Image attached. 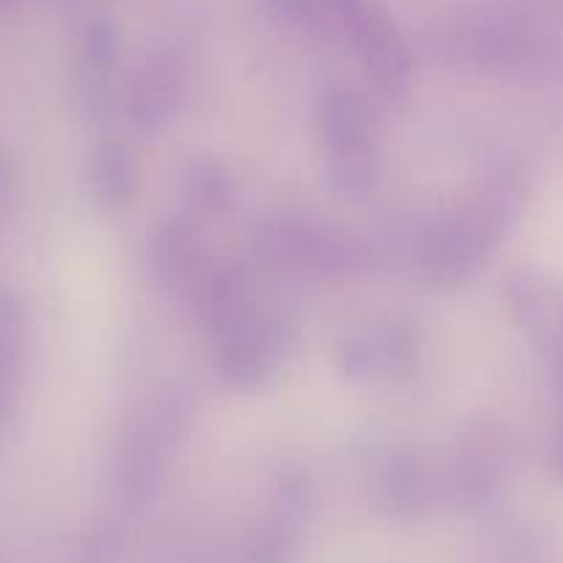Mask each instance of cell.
<instances>
[{"label":"cell","mask_w":563,"mask_h":563,"mask_svg":"<svg viewBox=\"0 0 563 563\" xmlns=\"http://www.w3.org/2000/svg\"><path fill=\"white\" fill-rule=\"evenodd\" d=\"M561 473H563V453H561Z\"/></svg>","instance_id":"cell-10"},{"label":"cell","mask_w":563,"mask_h":563,"mask_svg":"<svg viewBox=\"0 0 563 563\" xmlns=\"http://www.w3.org/2000/svg\"><path fill=\"white\" fill-rule=\"evenodd\" d=\"M3 164H0V202H3V194H7V175H3Z\"/></svg>","instance_id":"cell-8"},{"label":"cell","mask_w":563,"mask_h":563,"mask_svg":"<svg viewBox=\"0 0 563 563\" xmlns=\"http://www.w3.org/2000/svg\"><path fill=\"white\" fill-rule=\"evenodd\" d=\"M25 360L23 310L9 294H0V429L14 409Z\"/></svg>","instance_id":"cell-6"},{"label":"cell","mask_w":563,"mask_h":563,"mask_svg":"<svg viewBox=\"0 0 563 563\" xmlns=\"http://www.w3.org/2000/svg\"><path fill=\"white\" fill-rule=\"evenodd\" d=\"M332 20L343 25L362 73L378 95L398 100L409 91L415 62L382 0H329Z\"/></svg>","instance_id":"cell-3"},{"label":"cell","mask_w":563,"mask_h":563,"mask_svg":"<svg viewBox=\"0 0 563 563\" xmlns=\"http://www.w3.org/2000/svg\"><path fill=\"white\" fill-rule=\"evenodd\" d=\"M517 208L519 188L514 183H497L484 197L437 221L422 238L420 257L426 276L437 285L473 279L506 235Z\"/></svg>","instance_id":"cell-1"},{"label":"cell","mask_w":563,"mask_h":563,"mask_svg":"<svg viewBox=\"0 0 563 563\" xmlns=\"http://www.w3.org/2000/svg\"><path fill=\"white\" fill-rule=\"evenodd\" d=\"M268 241L285 257H290L288 263H296L299 268L321 271V274H345L360 263V254L343 232L323 230V227L307 224V221L305 224L301 221H296V224L282 221L271 232Z\"/></svg>","instance_id":"cell-4"},{"label":"cell","mask_w":563,"mask_h":563,"mask_svg":"<svg viewBox=\"0 0 563 563\" xmlns=\"http://www.w3.org/2000/svg\"><path fill=\"white\" fill-rule=\"evenodd\" d=\"M91 194L102 210H119L133 199L139 175L128 150L119 141L100 144L89 166Z\"/></svg>","instance_id":"cell-7"},{"label":"cell","mask_w":563,"mask_h":563,"mask_svg":"<svg viewBox=\"0 0 563 563\" xmlns=\"http://www.w3.org/2000/svg\"><path fill=\"white\" fill-rule=\"evenodd\" d=\"M18 0H0V7H14Z\"/></svg>","instance_id":"cell-9"},{"label":"cell","mask_w":563,"mask_h":563,"mask_svg":"<svg viewBox=\"0 0 563 563\" xmlns=\"http://www.w3.org/2000/svg\"><path fill=\"white\" fill-rule=\"evenodd\" d=\"M316 133L327 153L329 183L343 197H365L378 175L373 117L365 97L349 86H329L316 102Z\"/></svg>","instance_id":"cell-2"},{"label":"cell","mask_w":563,"mask_h":563,"mask_svg":"<svg viewBox=\"0 0 563 563\" xmlns=\"http://www.w3.org/2000/svg\"><path fill=\"white\" fill-rule=\"evenodd\" d=\"M183 100V80L180 73L169 64H153L144 67L133 78L128 95L130 119L141 130H158L161 124L175 117L177 106Z\"/></svg>","instance_id":"cell-5"}]
</instances>
